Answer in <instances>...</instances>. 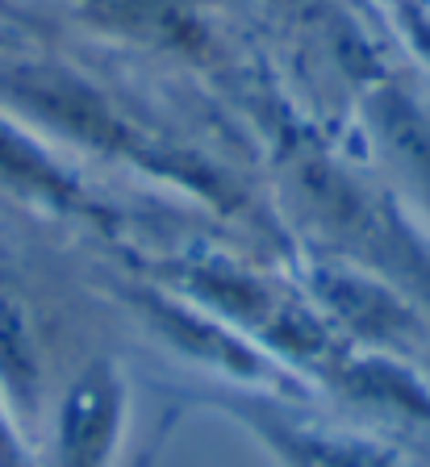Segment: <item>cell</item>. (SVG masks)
<instances>
[{"instance_id": "obj_1", "label": "cell", "mask_w": 430, "mask_h": 467, "mask_svg": "<svg viewBox=\"0 0 430 467\" xmlns=\"http://www.w3.org/2000/svg\"><path fill=\"white\" fill-rule=\"evenodd\" d=\"M222 413L243 421L255 434V442H264L267 455L280 467H397L393 455L368 438H351L342 430H326L313 421L297 418L288 409H280L272 397H238V392H222L214 397Z\"/></svg>"}, {"instance_id": "obj_2", "label": "cell", "mask_w": 430, "mask_h": 467, "mask_svg": "<svg viewBox=\"0 0 430 467\" xmlns=\"http://www.w3.org/2000/svg\"><path fill=\"white\" fill-rule=\"evenodd\" d=\"M126 421V384L113 363H92L79 371L59 409L55 467H109L118 455Z\"/></svg>"}, {"instance_id": "obj_3", "label": "cell", "mask_w": 430, "mask_h": 467, "mask_svg": "<svg viewBox=\"0 0 430 467\" xmlns=\"http://www.w3.org/2000/svg\"><path fill=\"white\" fill-rule=\"evenodd\" d=\"M322 296L355 334H368V338H405L418 330L410 305L363 275H322Z\"/></svg>"}, {"instance_id": "obj_4", "label": "cell", "mask_w": 430, "mask_h": 467, "mask_svg": "<svg viewBox=\"0 0 430 467\" xmlns=\"http://www.w3.org/2000/svg\"><path fill=\"white\" fill-rule=\"evenodd\" d=\"M142 305H147V313L155 317L159 330H163L167 338H176L188 355H196V359L222 363V368L238 371V376H259V371H264V355L246 350L235 334L217 330V326L193 317L188 309H176V305H159V301H142Z\"/></svg>"}, {"instance_id": "obj_5", "label": "cell", "mask_w": 430, "mask_h": 467, "mask_svg": "<svg viewBox=\"0 0 430 467\" xmlns=\"http://www.w3.org/2000/svg\"><path fill=\"white\" fill-rule=\"evenodd\" d=\"M109 26H121L130 34L147 38H180L188 42V26L167 0H92Z\"/></svg>"}]
</instances>
